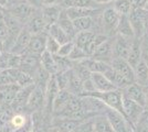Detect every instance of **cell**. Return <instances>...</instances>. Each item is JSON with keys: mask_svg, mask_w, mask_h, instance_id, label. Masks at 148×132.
I'll list each match as a JSON object with an SVG mask.
<instances>
[{"mask_svg": "<svg viewBox=\"0 0 148 132\" xmlns=\"http://www.w3.org/2000/svg\"><path fill=\"white\" fill-rule=\"evenodd\" d=\"M6 10L9 14H11L23 25L29 21L31 17L38 12L40 9H37L28 2V0H8L6 5Z\"/></svg>", "mask_w": 148, "mask_h": 132, "instance_id": "obj_1", "label": "cell"}, {"mask_svg": "<svg viewBox=\"0 0 148 132\" xmlns=\"http://www.w3.org/2000/svg\"><path fill=\"white\" fill-rule=\"evenodd\" d=\"M82 96H92L95 97L104 104L106 107L115 109L119 112H123V93L119 89H114L111 91H91V93H84Z\"/></svg>", "mask_w": 148, "mask_h": 132, "instance_id": "obj_2", "label": "cell"}, {"mask_svg": "<svg viewBox=\"0 0 148 132\" xmlns=\"http://www.w3.org/2000/svg\"><path fill=\"white\" fill-rule=\"evenodd\" d=\"M121 17L122 16L111 5L105 7L103 9V12L101 14L104 34L108 35L110 38H113L114 35H116V29L119 23Z\"/></svg>", "mask_w": 148, "mask_h": 132, "instance_id": "obj_3", "label": "cell"}, {"mask_svg": "<svg viewBox=\"0 0 148 132\" xmlns=\"http://www.w3.org/2000/svg\"><path fill=\"white\" fill-rule=\"evenodd\" d=\"M45 89L47 85L36 84L25 106V112L28 114L37 111H43L45 105Z\"/></svg>", "mask_w": 148, "mask_h": 132, "instance_id": "obj_4", "label": "cell"}, {"mask_svg": "<svg viewBox=\"0 0 148 132\" xmlns=\"http://www.w3.org/2000/svg\"><path fill=\"white\" fill-rule=\"evenodd\" d=\"M105 116L110 120L115 132H134V126L125 118L122 112L112 108H107Z\"/></svg>", "mask_w": 148, "mask_h": 132, "instance_id": "obj_5", "label": "cell"}, {"mask_svg": "<svg viewBox=\"0 0 148 132\" xmlns=\"http://www.w3.org/2000/svg\"><path fill=\"white\" fill-rule=\"evenodd\" d=\"M147 10L144 7H135L128 16L130 24L133 26L135 38L140 39L145 35V18Z\"/></svg>", "mask_w": 148, "mask_h": 132, "instance_id": "obj_6", "label": "cell"}, {"mask_svg": "<svg viewBox=\"0 0 148 132\" xmlns=\"http://www.w3.org/2000/svg\"><path fill=\"white\" fill-rule=\"evenodd\" d=\"M112 39H113V56H114L113 58H122L127 61L132 44L135 38H126L123 35L116 34Z\"/></svg>", "mask_w": 148, "mask_h": 132, "instance_id": "obj_7", "label": "cell"}, {"mask_svg": "<svg viewBox=\"0 0 148 132\" xmlns=\"http://www.w3.org/2000/svg\"><path fill=\"white\" fill-rule=\"evenodd\" d=\"M145 110V108L140 106L139 104L135 102L130 98H127L126 96L123 95V112L125 118L130 121V123L134 126L138 118L140 117L143 111Z\"/></svg>", "mask_w": 148, "mask_h": 132, "instance_id": "obj_8", "label": "cell"}, {"mask_svg": "<svg viewBox=\"0 0 148 132\" xmlns=\"http://www.w3.org/2000/svg\"><path fill=\"white\" fill-rule=\"evenodd\" d=\"M41 56L32 54L30 52H25L21 55V64H20V69L29 74L33 77L34 73L38 70V68L41 66Z\"/></svg>", "mask_w": 148, "mask_h": 132, "instance_id": "obj_9", "label": "cell"}, {"mask_svg": "<svg viewBox=\"0 0 148 132\" xmlns=\"http://www.w3.org/2000/svg\"><path fill=\"white\" fill-rule=\"evenodd\" d=\"M122 93L127 98L134 100L145 108V105H146V88L145 87L138 85L137 83H134V84H130L128 87L123 89Z\"/></svg>", "mask_w": 148, "mask_h": 132, "instance_id": "obj_10", "label": "cell"}, {"mask_svg": "<svg viewBox=\"0 0 148 132\" xmlns=\"http://www.w3.org/2000/svg\"><path fill=\"white\" fill-rule=\"evenodd\" d=\"M25 29L30 32L32 35L44 33L48 30V24L45 23L43 17L41 14V11L39 10L31 17L29 21L25 24Z\"/></svg>", "mask_w": 148, "mask_h": 132, "instance_id": "obj_11", "label": "cell"}, {"mask_svg": "<svg viewBox=\"0 0 148 132\" xmlns=\"http://www.w3.org/2000/svg\"><path fill=\"white\" fill-rule=\"evenodd\" d=\"M91 57L94 60H99V61H102L105 63L111 64L112 60L114 57L113 56V39L110 38L103 44H101Z\"/></svg>", "mask_w": 148, "mask_h": 132, "instance_id": "obj_12", "label": "cell"}, {"mask_svg": "<svg viewBox=\"0 0 148 132\" xmlns=\"http://www.w3.org/2000/svg\"><path fill=\"white\" fill-rule=\"evenodd\" d=\"M111 66L117 73L127 78L130 83H135V72L134 68L130 66V64L126 60L122 58H113L111 62Z\"/></svg>", "mask_w": 148, "mask_h": 132, "instance_id": "obj_13", "label": "cell"}, {"mask_svg": "<svg viewBox=\"0 0 148 132\" xmlns=\"http://www.w3.org/2000/svg\"><path fill=\"white\" fill-rule=\"evenodd\" d=\"M105 8V7H104ZM104 8H83V7H73V8H69V9H64L66 14L69 16L70 19H77V18H82V17H96L99 16L103 12Z\"/></svg>", "mask_w": 148, "mask_h": 132, "instance_id": "obj_14", "label": "cell"}, {"mask_svg": "<svg viewBox=\"0 0 148 132\" xmlns=\"http://www.w3.org/2000/svg\"><path fill=\"white\" fill-rule=\"evenodd\" d=\"M31 37H32V34L23 28L22 31L20 32V34L18 35V38L16 39L12 47H11V50L9 51V52L13 53V54H17V55H22L28 50Z\"/></svg>", "mask_w": 148, "mask_h": 132, "instance_id": "obj_15", "label": "cell"}, {"mask_svg": "<svg viewBox=\"0 0 148 132\" xmlns=\"http://www.w3.org/2000/svg\"><path fill=\"white\" fill-rule=\"evenodd\" d=\"M47 39H48V33L47 32L32 35L27 52H30L32 54H36V55L41 56V54L43 52H45Z\"/></svg>", "mask_w": 148, "mask_h": 132, "instance_id": "obj_16", "label": "cell"}, {"mask_svg": "<svg viewBox=\"0 0 148 132\" xmlns=\"http://www.w3.org/2000/svg\"><path fill=\"white\" fill-rule=\"evenodd\" d=\"M61 7L59 5H53V6H44L40 9L41 11V14L43 17L45 23L48 24V28L50 25L54 24L58 22V20L60 18V14L62 12Z\"/></svg>", "mask_w": 148, "mask_h": 132, "instance_id": "obj_17", "label": "cell"}, {"mask_svg": "<svg viewBox=\"0 0 148 132\" xmlns=\"http://www.w3.org/2000/svg\"><path fill=\"white\" fill-rule=\"evenodd\" d=\"M92 82L95 87V91H111L116 89V87L113 85V83L104 75V74H99V73H93L92 74Z\"/></svg>", "mask_w": 148, "mask_h": 132, "instance_id": "obj_18", "label": "cell"}, {"mask_svg": "<svg viewBox=\"0 0 148 132\" xmlns=\"http://www.w3.org/2000/svg\"><path fill=\"white\" fill-rule=\"evenodd\" d=\"M104 75L113 83V85L116 87V89H119V90H123L126 87H128L130 84H134V83H130L123 75H121L119 73H117L115 69L112 68V66L105 72Z\"/></svg>", "mask_w": 148, "mask_h": 132, "instance_id": "obj_19", "label": "cell"}, {"mask_svg": "<svg viewBox=\"0 0 148 132\" xmlns=\"http://www.w3.org/2000/svg\"><path fill=\"white\" fill-rule=\"evenodd\" d=\"M143 60V50L140 45V39L135 38L132 44V47L130 51V55L127 58V62L130 64L133 68H135L138 63Z\"/></svg>", "mask_w": 148, "mask_h": 132, "instance_id": "obj_20", "label": "cell"}, {"mask_svg": "<svg viewBox=\"0 0 148 132\" xmlns=\"http://www.w3.org/2000/svg\"><path fill=\"white\" fill-rule=\"evenodd\" d=\"M81 63L83 64L91 73H99V74H104L107 69L111 67V64L105 63L99 60H94L92 57H87L85 60L81 61Z\"/></svg>", "mask_w": 148, "mask_h": 132, "instance_id": "obj_21", "label": "cell"}, {"mask_svg": "<svg viewBox=\"0 0 148 132\" xmlns=\"http://www.w3.org/2000/svg\"><path fill=\"white\" fill-rule=\"evenodd\" d=\"M92 122L94 132H115L105 113L94 116L92 118Z\"/></svg>", "mask_w": 148, "mask_h": 132, "instance_id": "obj_22", "label": "cell"}, {"mask_svg": "<svg viewBox=\"0 0 148 132\" xmlns=\"http://www.w3.org/2000/svg\"><path fill=\"white\" fill-rule=\"evenodd\" d=\"M66 90L72 95H75V96H82L84 94L83 82L80 77L76 75V73L73 70V68L71 69V73H70V79H69Z\"/></svg>", "mask_w": 148, "mask_h": 132, "instance_id": "obj_23", "label": "cell"}, {"mask_svg": "<svg viewBox=\"0 0 148 132\" xmlns=\"http://www.w3.org/2000/svg\"><path fill=\"white\" fill-rule=\"evenodd\" d=\"M56 23L61 26L62 30L65 32L69 35V38L73 41V39L75 38V35H76V31H75V29H74L73 21H72V19L69 18V16L66 14L64 9L62 10L61 14H60V18H59Z\"/></svg>", "mask_w": 148, "mask_h": 132, "instance_id": "obj_24", "label": "cell"}, {"mask_svg": "<svg viewBox=\"0 0 148 132\" xmlns=\"http://www.w3.org/2000/svg\"><path fill=\"white\" fill-rule=\"evenodd\" d=\"M135 72V83L143 87L148 86V64L142 60L134 68Z\"/></svg>", "mask_w": 148, "mask_h": 132, "instance_id": "obj_25", "label": "cell"}, {"mask_svg": "<svg viewBox=\"0 0 148 132\" xmlns=\"http://www.w3.org/2000/svg\"><path fill=\"white\" fill-rule=\"evenodd\" d=\"M41 66L43 67L50 75H56L58 73V65H56L54 55L49 53L48 51L41 54Z\"/></svg>", "mask_w": 148, "mask_h": 132, "instance_id": "obj_26", "label": "cell"}, {"mask_svg": "<svg viewBox=\"0 0 148 132\" xmlns=\"http://www.w3.org/2000/svg\"><path fill=\"white\" fill-rule=\"evenodd\" d=\"M116 34L123 35L126 38H135L134 30H133V26L130 24L128 16H122L121 17L119 23H118V26L116 29Z\"/></svg>", "mask_w": 148, "mask_h": 132, "instance_id": "obj_27", "label": "cell"}, {"mask_svg": "<svg viewBox=\"0 0 148 132\" xmlns=\"http://www.w3.org/2000/svg\"><path fill=\"white\" fill-rule=\"evenodd\" d=\"M47 33L48 35H50L51 38H53L54 40H56L60 44H64L69 42V41H72L71 39L69 38V35L63 31L61 29V26L58 24V23H54V24L50 25L47 30Z\"/></svg>", "mask_w": 148, "mask_h": 132, "instance_id": "obj_28", "label": "cell"}, {"mask_svg": "<svg viewBox=\"0 0 148 132\" xmlns=\"http://www.w3.org/2000/svg\"><path fill=\"white\" fill-rule=\"evenodd\" d=\"M72 94L69 93L66 89H61L59 91V94L56 96L54 104H53V116H56V113H59L63 108L66 106Z\"/></svg>", "mask_w": 148, "mask_h": 132, "instance_id": "obj_29", "label": "cell"}, {"mask_svg": "<svg viewBox=\"0 0 148 132\" xmlns=\"http://www.w3.org/2000/svg\"><path fill=\"white\" fill-rule=\"evenodd\" d=\"M108 39H110V37L106 35V34H104V33H97V34H95L94 39H93L90 43L87 44L83 50H84V52L86 53L87 56L91 57L92 56V54L95 52V50L99 47V45L104 43L105 41H107Z\"/></svg>", "mask_w": 148, "mask_h": 132, "instance_id": "obj_30", "label": "cell"}, {"mask_svg": "<svg viewBox=\"0 0 148 132\" xmlns=\"http://www.w3.org/2000/svg\"><path fill=\"white\" fill-rule=\"evenodd\" d=\"M72 21H73L74 29H75L76 33L93 30L94 18H92V17H82V18H77V19H74Z\"/></svg>", "mask_w": 148, "mask_h": 132, "instance_id": "obj_31", "label": "cell"}, {"mask_svg": "<svg viewBox=\"0 0 148 132\" xmlns=\"http://www.w3.org/2000/svg\"><path fill=\"white\" fill-rule=\"evenodd\" d=\"M111 6L121 16H130L133 8H134V5L130 0H115L112 2Z\"/></svg>", "mask_w": 148, "mask_h": 132, "instance_id": "obj_32", "label": "cell"}, {"mask_svg": "<svg viewBox=\"0 0 148 132\" xmlns=\"http://www.w3.org/2000/svg\"><path fill=\"white\" fill-rule=\"evenodd\" d=\"M95 32L93 31H83V32H77L75 38L73 39V42L76 46H79L81 49H84L87 44L92 41L94 37H95Z\"/></svg>", "mask_w": 148, "mask_h": 132, "instance_id": "obj_33", "label": "cell"}, {"mask_svg": "<svg viewBox=\"0 0 148 132\" xmlns=\"http://www.w3.org/2000/svg\"><path fill=\"white\" fill-rule=\"evenodd\" d=\"M30 120V114L25 112H14L12 114V117L10 118V125L14 130L20 129L22 127H25L28 121Z\"/></svg>", "mask_w": 148, "mask_h": 132, "instance_id": "obj_34", "label": "cell"}, {"mask_svg": "<svg viewBox=\"0 0 148 132\" xmlns=\"http://www.w3.org/2000/svg\"><path fill=\"white\" fill-rule=\"evenodd\" d=\"M134 132H148V110H144L134 125Z\"/></svg>", "mask_w": 148, "mask_h": 132, "instance_id": "obj_35", "label": "cell"}, {"mask_svg": "<svg viewBox=\"0 0 148 132\" xmlns=\"http://www.w3.org/2000/svg\"><path fill=\"white\" fill-rule=\"evenodd\" d=\"M87 57H90V56H87L86 53L84 52V50L79 47V46H76V45H74L71 54L69 55V58H70L72 62H81V61L85 60Z\"/></svg>", "mask_w": 148, "mask_h": 132, "instance_id": "obj_36", "label": "cell"}, {"mask_svg": "<svg viewBox=\"0 0 148 132\" xmlns=\"http://www.w3.org/2000/svg\"><path fill=\"white\" fill-rule=\"evenodd\" d=\"M60 46H61V44L59 43L56 40H54L53 38H51L50 35H48L47 44H45V51H48L49 53L56 55V54H58L59 50H60Z\"/></svg>", "mask_w": 148, "mask_h": 132, "instance_id": "obj_37", "label": "cell"}, {"mask_svg": "<svg viewBox=\"0 0 148 132\" xmlns=\"http://www.w3.org/2000/svg\"><path fill=\"white\" fill-rule=\"evenodd\" d=\"M10 84H17L16 81L13 79V77L10 75V73L8 72V69L6 70H0V87H3Z\"/></svg>", "mask_w": 148, "mask_h": 132, "instance_id": "obj_38", "label": "cell"}, {"mask_svg": "<svg viewBox=\"0 0 148 132\" xmlns=\"http://www.w3.org/2000/svg\"><path fill=\"white\" fill-rule=\"evenodd\" d=\"M74 45H75V44H74L73 41H69V42H66V43L61 44L60 50H59V52H58L56 55L63 56V57H69V55L71 54V52H72V50H73Z\"/></svg>", "mask_w": 148, "mask_h": 132, "instance_id": "obj_39", "label": "cell"}, {"mask_svg": "<svg viewBox=\"0 0 148 132\" xmlns=\"http://www.w3.org/2000/svg\"><path fill=\"white\" fill-rule=\"evenodd\" d=\"M9 69V52H0V70Z\"/></svg>", "mask_w": 148, "mask_h": 132, "instance_id": "obj_40", "label": "cell"}, {"mask_svg": "<svg viewBox=\"0 0 148 132\" xmlns=\"http://www.w3.org/2000/svg\"><path fill=\"white\" fill-rule=\"evenodd\" d=\"M140 45H142L143 55L148 54V34H145L143 38H140Z\"/></svg>", "mask_w": 148, "mask_h": 132, "instance_id": "obj_41", "label": "cell"}, {"mask_svg": "<svg viewBox=\"0 0 148 132\" xmlns=\"http://www.w3.org/2000/svg\"><path fill=\"white\" fill-rule=\"evenodd\" d=\"M60 0H41V8L44 6H53V5H59Z\"/></svg>", "mask_w": 148, "mask_h": 132, "instance_id": "obj_42", "label": "cell"}, {"mask_svg": "<svg viewBox=\"0 0 148 132\" xmlns=\"http://www.w3.org/2000/svg\"><path fill=\"white\" fill-rule=\"evenodd\" d=\"M99 6H101V7H104L105 5L106 6H110L113 1H115V0H94Z\"/></svg>", "mask_w": 148, "mask_h": 132, "instance_id": "obj_43", "label": "cell"}, {"mask_svg": "<svg viewBox=\"0 0 148 132\" xmlns=\"http://www.w3.org/2000/svg\"><path fill=\"white\" fill-rule=\"evenodd\" d=\"M45 132H60V130L56 128V127L54 126H50L49 128H48V130Z\"/></svg>", "mask_w": 148, "mask_h": 132, "instance_id": "obj_44", "label": "cell"}, {"mask_svg": "<svg viewBox=\"0 0 148 132\" xmlns=\"http://www.w3.org/2000/svg\"><path fill=\"white\" fill-rule=\"evenodd\" d=\"M145 34H148V11L145 18Z\"/></svg>", "mask_w": 148, "mask_h": 132, "instance_id": "obj_45", "label": "cell"}, {"mask_svg": "<svg viewBox=\"0 0 148 132\" xmlns=\"http://www.w3.org/2000/svg\"><path fill=\"white\" fill-rule=\"evenodd\" d=\"M5 13H6V8L0 5V18H2L5 16Z\"/></svg>", "mask_w": 148, "mask_h": 132, "instance_id": "obj_46", "label": "cell"}, {"mask_svg": "<svg viewBox=\"0 0 148 132\" xmlns=\"http://www.w3.org/2000/svg\"><path fill=\"white\" fill-rule=\"evenodd\" d=\"M146 105H145V109L148 110V86H146Z\"/></svg>", "mask_w": 148, "mask_h": 132, "instance_id": "obj_47", "label": "cell"}, {"mask_svg": "<svg viewBox=\"0 0 148 132\" xmlns=\"http://www.w3.org/2000/svg\"><path fill=\"white\" fill-rule=\"evenodd\" d=\"M7 2H8V0H0V5L3 7H6Z\"/></svg>", "mask_w": 148, "mask_h": 132, "instance_id": "obj_48", "label": "cell"}, {"mask_svg": "<svg viewBox=\"0 0 148 132\" xmlns=\"http://www.w3.org/2000/svg\"><path fill=\"white\" fill-rule=\"evenodd\" d=\"M144 8H145V9H146V10L148 11V1L146 2V3H145V5H144Z\"/></svg>", "mask_w": 148, "mask_h": 132, "instance_id": "obj_49", "label": "cell"}, {"mask_svg": "<svg viewBox=\"0 0 148 132\" xmlns=\"http://www.w3.org/2000/svg\"><path fill=\"white\" fill-rule=\"evenodd\" d=\"M29 132H37V131H36L34 129H32V130H30V131H29Z\"/></svg>", "mask_w": 148, "mask_h": 132, "instance_id": "obj_50", "label": "cell"}, {"mask_svg": "<svg viewBox=\"0 0 148 132\" xmlns=\"http://www.w3.org/2000/svg\"><path fill=\"white\" fill-rule=\"evenodd\" d=\"M130 1H132V0H130Z\"/></svg>", "mask_w": 148, "mask_h": 132, "instance_id": "obj_51", "label": "cell"}, {"mask_svg": "<svg viewBox=\"0 0 148 132\" xmlns=\"http://www.w3.org/2000/svg\"><path fill=\"white\" fill-rule=\"evenodd\" d=\"M93 132H94V131H93Z\"/></svg>", "mask_w": 148, "mask_h": 132, "instance_id": "obj_52", "label": "cell"}]
</instances>
